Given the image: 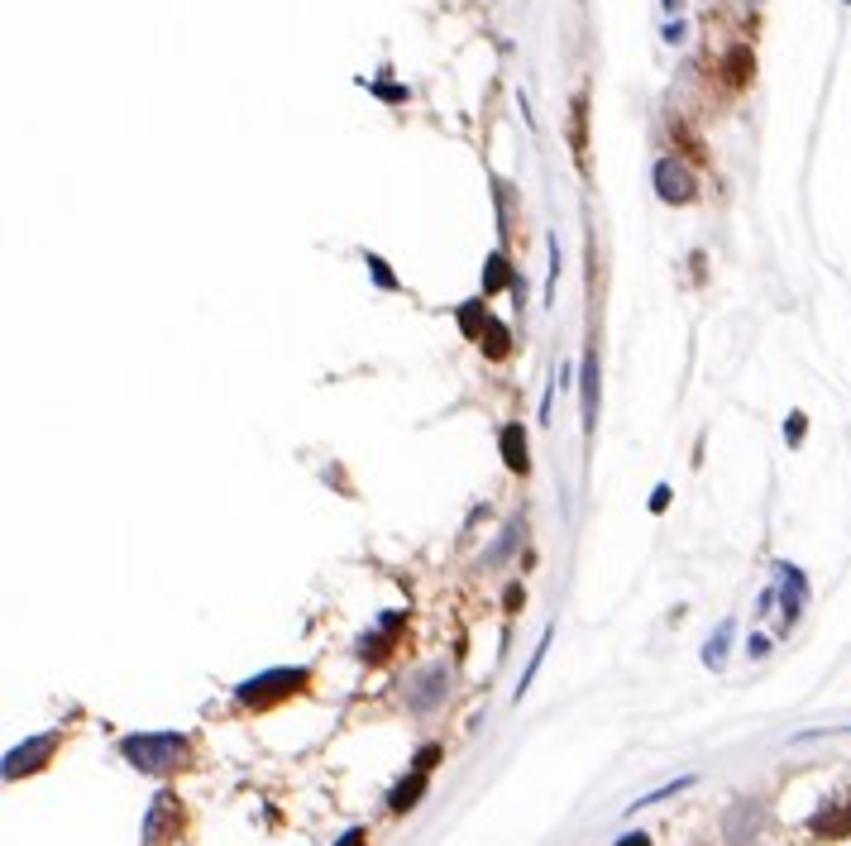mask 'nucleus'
Instances as JSON below:
<instances>
[{
	"label": "nucleus",
	"mask_w": 851,
	"mask_h": 846,
	"mask_svg": "<svg viewBox=\"0 0 851 846\" xmlns=\"http://www.w3.org/2000/svg\"><path fill=\"white\" fill-rule=\"evenodd\" d=\"M479 345H483V354H488V359H507V349H512V330L502 326L498 316H483Z\"/></svg>",
	"instance_id": "nucleus-10"
},
{
	"label": "nucleus",
	"mask_w": 851,
	"mask_h": 846,
	"mask_svg": "<svg viewBox=\"0 0 851 846\" xmlns=\"http://www.w3.org/2000/svg\"><path fill=\"white\" fill-rule=\"evenodd\" d=\"M445 684H450V679H445V670H440V665H431V670H426V674H421V679L412 684L407 703H412L416 713H431L440 698H445Z\"/></svg>",
	"instance_id": "nucleus-6"
},
{
	"label": "nucleus",
	"mask_w": 851,
	"mask_h": 846,
	"mask_svg": "<svg viewBox=\"0 0 851 846\" xmlns=\"http://www.w3.org/2000/svg\"><path fill=\"white\" fill-rule=\"evenodd\" d=\"M727 641H732V622H722V627L713 631V641L703 646V660H708L713 670H722V660H727Z\"/></svg>",
	"instance_id": "nucleus-14"
},
{
	"label": "nucleus",
	"mask_w": 851,
	"mask_h": 846,
	"mask_svg": "<svg viewBox=\"0 0 851 846\" xmlns=\"http://www.w3.org/2000/svg\"><path fill=\"white\" fill-rule=\"evenodd\" d=\"M53 746H58V732H48V737H34L15 746L10 756H5V780H20V775H34L48 756H53Z\"/></svg>",
	"instance_id": "nucleus-5"
},
{
	"label": "nucleus",
	"mask_w": 851,
	"mask_h": 846,
	"mask_svg": "<svg viewBox=\"0 0 851 846\" xmlns=\"http://www.w3.org/2000/svg\"><path fill=\"white\" fill-rule=\"evenodd\" d=\"M421 794H426V775H421V770H412V775H407V780H402L393 794H388V808H393V813H407V808H416V799H421Z\"/></svg>",
	"instance_id": "nucleus-12"
},
{
	"label": "nucleus",
	"mask_w": 851,
	"mask_h": 846,
	"mask_svg": "<svg viewBox=\"0 0 851 846\" xmlns=\"http://www.w3.org/2000/svg\"><path fill=\"white\" fill-rule=\"evenodd\" d=\"M177 827H182V803H177L173 789L153 794L149 818H144V846H173Z\"/></svg>",
	"instance_id": "nucleus-3"
},
{
	"label": "nucleus",
	"mask_w": 851,
	"mask_h": 846,
	"mask_svg": "<svg viewBox=\"0 0 851 846\" xmlns=\"http://www.w3.org/2000/svg\"><path fill=\"white\" fill-rule=\"evenodd\" d=\"M617 846H651V837H646V832H627Z\"/></svg>",
	"instance_id": "nucleus-23"
},
{
	"label": "nucleus",
	"mask_w": 851,
	"mask_h": 846,
	"mask_svg": "<svg viewBox=\"0 0 851 846\" xmlns=\"http://www.w3.org/2000/svg\"><path fill=\"white\" fill-rule=\"evenodd\" d=\"M593 421H598V359H584V431L593 435Z\"/></svg>",
	"instance_id": "nucleus-13"
},
{
	"label": "nucleus",
	"mask_w": 851,
	"mask_h": 846,
	"mask_svg": "<svg viewBox=\"0 0 851 846\" xmlns=\"http://www.w3.org/2000/svg\"><path fill=\"white\" fill-rule=\"evenodd\" d=\"M574 153H579V163H584V153H589V139H584V120H589V101H584V91L574 96Z\"/></svg>",
	"instance_id": "nucleus-15"
},
{
	"label": "nucleus",
	"mask_w": 851,
	"mask_h": 846,
	"mask_svg": "<svg viewBox=\"0 0 851 846\" xmlns=\"http://www.w3.org/2000/svg\"><path fill=\"white\" fill-rule=\"evenodd\" d=\"M369 268H373V282H378V287H397V278L388 273V263L378 259V254H369Z\"/></svg>",
	"instance_id": "nucleus-20"
},
{
	"label": "nucleus",
	"mask_w": 851,
	"mask_h": 846,
	"mask_svg": "<svg viewBox=\"0 0 851 846\" xmlns=\"http://www.w3.org/2000/svg\"><path fill=\"white\" fill-rule=\"evenodd\" d=\"M651 177H655V196H660V201H670V206H684V201H694V192H699L694 173L679 163L675 153H670V158H660Z\"/></svg>",
	"instance_id": "nucleus-4"
},
{
	"label": "nucleus",
	"mask_w": 851,
	"mask_h": 846,
	"mask_svg": "<svg viewBox=\"0 0 851 846\" xmlns=\"http://www.w3.org/2000/svg\"><path fill=\"white\" fill-rule=\"evenodd\" d=\"M799 435H804V412L789 416V440H799Z\"/></svg>",
	"instance_id": "nucleus-24"
},
{
	"label": "nucleus",
	"mask_w": 851,
	"mask_h": 846,
	"mask_svg": "<svg viewBox=\"0 0 851 846\" xmlns=\"http://www.w3.org/2000/svg\"><path fill=\"white\" fill-rule=\"evenodd\" d=\"M660 5H665V10H670V15H679V0H660Z\"/></svg>",
	"instance_id": "nucleus-27"
},
{
	"label": "nucleus",
	"mask_w": 851,
	"mask_h": 846,
	"mask_svg": "<svg viewBox=\"0 0 851 846\" xmlns=\"http://www.w3.org/2000/svg\"><path fill=\"white\" fill-rule=\"evenodd\" d=\"M498 445H502V464H507L512 474H526V469H531V459H526V431L517 426V421H512V426H502Z\"/></svg>",
	"instance_id": "nucleus-8"
},
{
	"label": "nucleus",
	"mask_w": 851,
	"mask_h": 846,
	"mask_svg": "<svg viewBox=\"0 0 851 846\" xmlns=\"http://www.w3.org/2000/svg\"><path fill=\"white\" fill-rule=\"evenodd\" d=\"M751 72H756V58H751V48L746 44H737L727 58H722V82L732 91H742L746 82H751Z\"/></svg>",
	"instance_id": "nucleus-9"
},
{
	"label": "nucleus",
	"mask_w": 851,
	"mask_h": 846,
	"mask_svg": "<svg viewBox=\"0 0 851 846\" xmlns=\"http://www.w3.org/2000/svg\"><path fill=\"white\" fill-rule=\"evenodd\" d=\"M665 502H670V488H655V493H651V512H665Z\"/></svg>",
	"instance_id": "nucleus-22"
},
{
	"label": "nucleus",
	"mask_w": 851,
	"mask_h": 846,
	"mask_svg": "<svg viewBox=\"0 0 851 846\" xmlns=\"http://www.w3.org/2000/svg\"><path fill=\"white\" fill-rule=\"evenodd\" d=\"M670 134H675L679 144H684V153H689V158H694V163H708V149H703L699 139H694V130H689V125H684V120H675V125H670Z\"/></svg>",
	"instance_id": "nucleus-17"
},
{
	"label": "nucleus",
	"mask_w": 851,
	"mask_h": 846,
	"mask_svg": "<svg viewBox=\"0 0 851 846\" xmlns=\"http://www.w3.org/2000/svg\"><path fill=\"white\" fill-rule=\"evenodd\" d=\"M679 789H689V780H675V784H665V789H651V794H646V799H636L632 808H651V803L670 799V794H679Z\"/></svg>",
	"instance_id": "nucleus-18"
},
{
	"label": "nucleus",
	"mask_w": 851,
	"mask_h": 846,
	"mask_svg": "<svg viewBox=\"0 0 851 846\" xmlns=\"http://www.w3.org/2000/svg\"><path fill=\"white\" fill-rule=\"evenodd\" d=\"M436 760H440V746H421V751H416V760H412V770L431 775V770H436Z\"/></svg>",
	"instance_id": "nucleus-19"
},
{
	"label": "nucleus",
	"mask_w": 851,
	"mask_h": 846,
	"mask_svg": "<svg viewBox=\"0 0 851 846\" xmlns=\"http://www.w3.org/2000/svg\"><path fill=\"white\" fill-rule=\"evenodd\" d=\"M120 756L144 775H168V770H182L192 760V741L182 732H134V737L120 741Z\"/></svg>",
	"instance_id": "nucleus-1"
},
{
	"label": "nucleus",
	"mask_w": 851,
	"mask_h": 846,
	"mask_svg": "<svg viewBox=\"0 0 851 846\" xmlns=\"http://www.w3.org/2000/svg\"><path fill=\"white\" fill-rule=\"evenodd\" d=\"M756 827H761V808L751 799L732 803V813L722 818V832H727V842H746V837H756Z\"/></svg>",
	"instance_id": "nucleus-7"
},
{
	"label": "nucleus",
	"mask_w": 851,
	"mask_h": 846,
	"mask_svg": "<svg viewBox=\"0 0 851 846\" xmlns=\"http://www.w3.org/2000/svg\"><path fill=\"white\" fill-rule=\"evenodd\" d=\"M302 689H311V670H263L240 684V703L263 713V708H273L283 698H297Z\"/></svg>",
	"instance_id": "nucleus-2"
},
{
	"label": "nucleus",
	"mask_w": 851,
	"mask_h": 846,
	"mask_svg": "<svg viewBox=\"0 0 851 846\" xmlns=\"http://www.w3.org/2000/svg\"><path fill=\"white\" fill-rule=\"evenodd\" d=\"M378 96H383V101H407V91L402 87H378Z\"/></svg>",
	"instance_id": "nucleus-25"
},
{
	"label": "nucleus",
	"mask_w": 851,
	"mask_h": 846,
	"mask_svg": "<svg viewBox=\"0 0 851 846\" xmlns=\"http://www.w3.org/2000/svg\"><path fill=\"white\" fill-rule=\"evenodd\" d=\"M665 39H670V44H679V39H684V24H665Z\"/></svg>",
	"instance_id": "nucleus-26"
},
{
	"label": "nucleus",
	"mask_w": 851,
	"mask_h": 846,
	"mask_svg": "<svg viewBox=\"0 0 851 846\" xmlns=\"http://www.w3.org/2000/svg\"><path fill=\"white\" fill-rule=\"evenodd\" d=\"M780 579H785V627H794V617H799V608L808 598V584L794 564H780Z\"/></svg>",
	"instance_id": "nucleus-11"
},
{
	"label": "nucleus",
	"mask_w": 851,
	"mask_h": 846,
	"mask_svg": "<svg viewBox=\"0 0 851 846\" xmlns=\"http://www.w3.org/2000/svg\"><path fill=\"white\" fill-rule=\"evenodd\" d=\"M335 846H369V832H364V827H350V832H345Z\"/></svg>",
	"instance_id": "nucleus-21"
},
{
	"label": "nucleus",
	"mask_w": 851,
	"mask_h": 846,
	"mask_svg": "<svg viewBox=\"0 0 851 846\" xmlns=\"http://www.w3.org/2000/svg\"><path fill=\"white\" fill-rule=\"evenodd\" d=\"M512 273H507V259H502V254H493V259H488V273H483V292H498V287H512Z\"/></svg>",
	"instance_id": "nucleus-16"
}]
</instances>
